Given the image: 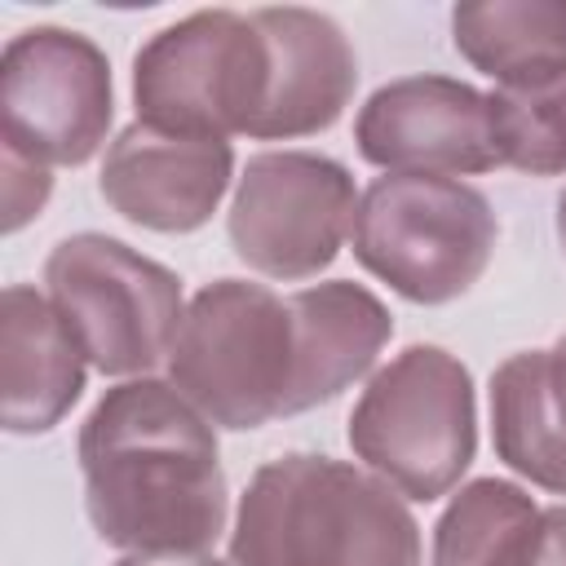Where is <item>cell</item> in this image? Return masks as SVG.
Wrapping results in <instances>:
<instances>
[{"label":"cell","instance_id":"cell-13","mask_svg":"<svg viewBox=\"0 0 566 566\" xmlns=\"http://www.w3.org/2000/svg\"><path fill=\"white\" fill-rule=\"evenodd\" d=\"M84 354L53 301L27 283L0 301V420L9 433H49L84 394Z\"/></svg>","mask_w":566,"mask_h":566},{"label":"cell","instance_id":"cell-2","mask_svg":"<svg viewBox=\"0 0 566 566\" xmlns=\"http://www.w3.org/2000/svg\"><path fill=\"white\" fill-rule=\"evenodd\" d=\"M230 566H420V526L376 473L296 451L252 473Z\"/></svg>","mask_w":566,"mask_h":566},{"label":"cell","instance_id":"cell-14","mask_svg":"<svg viewBox=\"0 0 566 566\" xmlns=\"http://www.w3.org/2000/svg\"><path fill=\"white\" fill-rule=\"evenodd\" d=\"M296 318V411L332 402L371 371L394 318L363 283L332 279L287 296Z\"/></svg>","mask_w":566,"mask_h":566},{"label":"cell","instance_id":"cell-9","mask_svg":"<svg viewBox=\"0 0 566 566\" xmlns=\"http://www.w3.org/2000/svg\"><path fill=\"white\" fill-rule=\"evenodd\" d=\"M354 177L314 150H261L230 199V243L265 279H314L354 226Z\"/></svg>","mask_w":566,"mask_h":566},{"label":"cell","instance_id":"cell-12","mask_svg":"<svg viewBox=\"0 0 566 566\" xmlns=\"http://www.w3.org/2000/svg\"><path fill=\"white\" fill-rule=\"evenodd\" d=\"M252 18L270 49V88L256 137L287 142L332 128L358 84V62L345 31L327 13L301 4H265L252 9Z\"/></svg>","mask_w":566,"mask_h":566},{"label":"cell","instance_id":"cell-19","mask_svg":"<svg viewBox=\"0 0 566 566\" xmlns=\"http://www.w3.org/2000/svg\"><path fill=\"white\" fill-rule=\"evenodd\" d=\"M0 172H4V181H0L4 186V234H13L44 208V199L53 190V177H49V168H40V164H31L13 150H4Z\"/></svg>","mask_w":566,"mask_h":566},{"label":"cell","instance_id":"cell-21","mask_svg":"<svg viewBox=\"0 0 566 566\" xmlns=\"http://www.w3.org/2000/svg\"><path fill=\"white\" fill-rule=\"evenodd\" d=\"M544 358H548V398H553V411L566 429V336L553 349H544Z\"/></svg>","mask_w":566,"mask_h":566},{"label":"cell","instance_id":"cell-23","mask_svg":"<svg viewBox=\"0 0 566 566\" xmlns=\"http://www.w3.org/2000/svg\"><path fill=\"white\" fill-rule=\"evenodd\" d=\"M557 243H562V252H566V190L557 195Z\"/></svg>","mask_w":566,"mask_h":566},{"label":"cell","instance_id":"cell-17","mask_svg":"<svg viewBox=\"0 0 566 566\" xmlns=\"http://www.w3.org/2000/svg\"><path fill=\"white\" fill-rule=\"evenodd\" d=\"M535 513V500L513 482L478 478L460 486L433 526V566H500Z\"/></svg>","mask_w":566,"mask_h":566},{"label":"cell","instance_id":"cell-18","mask_svg":"<svg viewBox=\"0 0 566 566\" xmlns=\"http://www.w3.org/2000/svg\"><path fill=\"white\" fill-rule=\"evenodd\" d=\"M486 102L500 164L531 177L566 172V66L531 84L495 88Z\"/></svg>","mask_w":566,"mask_h":566},{"label":"cell","instance_id":"cell-16","mask_svg":"<svg viewBox=\"0 0 566 566\" xmlns=\"http://www.w3.org/2000/svg\"><path fill=\"white\" fill-rule=\"evenodd\" d=\"M491 438L495 455L544 491L566 495V429L548 398L544 349L513 354L491 376Z\"/></svg>","mask_w":566,"mask_h":566},{"label":"cell","instance_id":"cell-5","mask_svg":"<svg viewBox=\"0 0 566 566\" xmlns=\"http://www.w3.org/2000/svg\"><path fill=\"white\" fill-rule=\"evenodd\" d=\"M500 221L482 190L455 177L385 172L354 208V256L367 274L416 305L464 296L491 252Z\"/></svg>","mask_w":566,"mask_h":566},{"label":"cell","instance_id":"cell-10","mask_svg":"<svg viewBox=\"0 0 566 566\" xmlns=\"http://www.w3.org/2000/svg\"><path fill=\"white\" fill-rule=\"evenodd\" d=\"M358 155L385 172L460 177L500 168L491 102L447 75H407L380 84L354 124Z\"/></svg>","mask_w":566,"mask_h":566},{"label":"cell","instance_id":"cell-22","mask_svg":"<svg viewBox=\"0 0 566 566\" xmlns=\"http://www.w3.org/2000/svg\"><path fill=\"white\" fill-rule=\"evenodd\" d=\"M115 566H221V562L208 553H128Z\"/></svg>","mask_w":566,"mask_h":566},{"label":"cell","instance_id":"cell-15","mask_svg":"<svg viewBox=\"0 0 566 566\" xmlns=\"http://www.w3.org/2000/svg\"><path fill=\"white\" fill-rule=\"evenodd\" d=\"M451 40L500 88L566 66V0H473L455 4Z\"/></svg>","mask_w":566,"mask_h":566},{"label":"cell","instance_id":"cell-1","mask_svg":"<svg viewBox=\"0 0 566 566\" xmlns=\"http://www.w3.org/2000/svg\"><path fill=\"white\" fill-rule=\"evenodd\" d=\"M93 531L124 553H203L226 531V473L212 420L172 380H124L80 429Z\"/></svg>","mask_w":566,"mask_h":566},{"label":"cell","instance_id":"cell-7","mask_svg":"<svg viewBox=\"0 0 566 566\" xmlns=\"http://www.w3.org/2000/svg\"><path fill=\"white\" fill-rule=\"evenodd\" d=\"M57 318L102 376H142L172 354L181 279L111 234H71L44 261Z\"/></svg>","mask_w":566,"mask_h":566},{"label":"cell","instance_id":"cell-3","mask_svg":"<svg viewBox=\"0 0 566 566\" xmlns=\"http://www.w3.org/2000/svg\"><path fill=\"white\" fill-rule=\"evenodd\" d=\"M168 376L221 429L296 416V318L265 283L217 279L181 314Z\"/></svg>","mask_w":566,"mask_h":566},{"label":"cell","instance_id":"cell-20","mask_svg":"<svg viewBox=\"0 0 566 566\" xmlns=\"http://www.w3.org/2000/svg\"><path fill=\"white\" fill-rule=\"evenodd\" d=\"M500 566H566V504L539 509Z\"/></svg>","mask_w":566,"mask_h":566},{"label":"cell","instance_id":"cell-11","mask_svg":"<svg viewBox=\"0 0 566 566\" xmlns=\"http://www.w3.org/2000/svg\"><path fill=\"white\" fill-rule=\"evenodd\" d=\"M230 177V142L128 124L102 159L97 190L124 221L159 234H186L217 212Z\"/></svg>","mask_w":566,"mask_h":566},{"label":"cell","instance_id":"cell-6","mask_svg":"<svg viewBox=\"0 0 566 566\" xmlns=\"http://www.w3.org/2000/svg\"><path fill=\"white\" fill-rule=\"evenodd\" d=\"M270 49L252 13L199 9L155 31L133 57L137 124L181 137H256Z\"/></svg>","mask_w":566,"mask_h":566},{"label":"cell","instance_id":"cell-4","mask_svg":"<svg viewBox=\"0 0 566 566\" xmlns=\"http://www.w3.org/2000/svg\"><path fill=\"white\" fill-rule=\"evenodd\" d=\"M354 455L407 500L447 495L478 451L473 380L438 345H411L389 358L349 411Z\"/></svg>","mask_w":566,"mask_h":566},{"label":"cell","instance_id":"cell-8","mask_svg":"<svg viewBox=\"0 0 566 566\" xmlns=\"http://www.w3.org/2000/svg\"><path fill=\"white\" fill-rule=\"evenodd\" d=\"M115 93L106 53L66 27H31L0 57V142L49 168L88 164L111 128Z\"/></svg>","mask_w":566,"mask_h":566}]
</instances>
